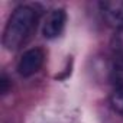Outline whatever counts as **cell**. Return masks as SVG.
Returning <instances> with one entry per match:
<instances>
[{"label": "cell", "mask_w": 123, "mask_h": 123, "mask_svg": "<svg viewBox=\"0 0 123 123\" xmlns=\"http://www.w3.org/2000/svg\"><path fill=\"white\" fill-rule=\"evenodd\" d=\"M111 81L116 86L123 84V58L116 59V62L111 67Z\"/></svg>", "instance_id": "cell-7"}, {"label": "cell", "mask_w": 123, "mask_h": 123, "mask_svg": "<svg viewBox=\"0 0 123 123\" xmlns=\"http://www.w3.org/2000/svg\"><path fill=\"white\" fill-rule=\"evenodd\" d=\"M110 104H111L113 110L123 114V84L116 86V88L110 97Z\"/></svg>", "instance_id": "cell-5"}, {"label": "cell", "mask_w": 123, "mask_h": 123, "mask_svg": "<svg viewBox=\"0 0 123 123\" xmlns=\"http://www.w3.org/2000/svg\"><path fill=\"white\" fill-rule=\"evenodd\" d=\"M67 22V13L64 9H54L48 13L43 26H42V35L46 39H54L61 35V32L64 31Z\"/></svg>", "instance_id": "cell-3"}, {"label": "cell", "mask_w": 123, "mask_h": 123, "mask_svg": "<svg viewBox=\"0 0 123 123\" xmlns=\"http://www.w3.org/2000/svg\"><path fill=\"white\" fill-rule=\"evenodd\" d=\"M45 61V54L41 48H31L20 56L18 62V73L22 77H31L36 74Z\"/></svg>", "instance_id": "cell-2"}, {"label": "cell", "mask_w": 123, "mask_h": 123, "mask_svg": "<svg viewBox=\"0 0 123 123\" xmlns=\"http://www.w3.org/2000/svg\"><path fill=\"white\" fill-rule=\"evenodd\" d=\"M38 22V13L31 6L16 7L3 32V46L7 51H16L32 33Z\"/></svg>", "instance_id": "cell-1"}, {"label": "cell", "mask_w": 123, "mask_h": 123, "mask_svg": "<svg viewBox=\"0 0 123 123\" xmlns=\"http://www.w3.org/2000/svg\"><path fill=\"white\" fill-rule=\"evenodd\" d=\"M110 48L119 58H123V28L116 29V32L110 41Z\"/></svg>", "instance_id": "cell-6"}, {"label": "cell", "mask_w": 123, "mask_h": 123, "mask_svg": "<svg viewBox=\"0 0 123 123\" xmlns=\"http://www.w3.org/2000/svg\"><path fill=\"white\" fill-rule=\"evenodd\" d=\"M100 12L104 18V20L116 28H123V0H107V2L98 3Z\"/></svg>", "instance_id": "cell-4"}, {"label": "cell", "mask_w": 123, "mask_h": 123, "mask_svg": "<svg viewBox=\"0 0 123 123\" xmlns=\"http://www.w3.org/2000/svg\"><path fill=\"white\" fill-rule=\"evenodd\" d=\"M0 91H2V94H6L9 91V78L5 74L0 78Z\"/></svg>", "instance_id": "cell-8"}]
</instances>
